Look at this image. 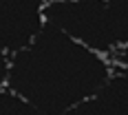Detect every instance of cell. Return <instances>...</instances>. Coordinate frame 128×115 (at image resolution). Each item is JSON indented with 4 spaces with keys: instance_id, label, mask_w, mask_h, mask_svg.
I'll use <instances>...</instances> for the list:
<instances>
[{
    "instance_id": "1",
    "label": "cell",
    "mask_w": 128,
    "mask_h": 115,
    "mask_svg": "<svg viewBox=\"0 0 128 115\" xmlns=\"http://www.w3.org/2000/svg\"><path fill=\"white\" fill-rule=\"evenodd\" d=\"M115 62L46 25L9 60L7 86L40 115H66L113 75Z\"/></svg>"
},
{
    "instance_id": "2",
    "label": "cell",
    "mask_w": 128,
    "mask_h": 115,
    "mask_svg": "<svg viewBox=\"0 0 128 115\" xmlns=\"http://www.w3.org/2000/svg\"><path fill=\"white\" fill-rule=\"evenodd\" d=\"M44 20L110 60L128 47V0H55L46 2Z\"/></svg>"
},
{
    "instance_id": "3",
    "label": "cell",
    "mask_w": 128,
    "mask_h": 115,
    "mask_svg": "<svg viewBox=\"0 0 128 115\" xmlns=\"http://www.w3.org/2000/svg\"><path fill=\"white\" fill-rule=\"evenodd\" d=\"M44 7L46 0H0V51L13 55L38 38L46 27Z\"/></svg>"
},
{
    "instance_id": "4",
    "label": "cell",
    "mask_w": 128,
    "mask_h": 115,
    "mask_svg": "<svg viewBox=\"0 0 128 115\" xmlns=\"http://www.w3.org/2000/svg\"><path fill=\"white\" fill-rule=\"evenodd\" d=\"M66 115H128V73L115 66L104 86Z\"/></svg>"
},
{
    "instance_id": "5",
    "label": "cell",
    "mask_w": 128,
    "mask_h": 115,
    "mask_svg": "<svg viewBox=\"0 0 128 115\" xmlns=\"http://www.w3.org/2000/svg\"><path fill=\"white\" fill-rule=\"evenodd\" d=\"M0 115H40L24 97L9 86H0Z\"/></svg>"
},
{
    "instance_id": "6",
    "label": "cell",
    "mask_w": 128,
    "mask_h": 115,
    "mask_svg": "<svg viewBox=\"0 0 128 115\" xmlns=\"http://www.w3.org/2000/svg\"><path fill=\"white\" fill-rule=\"evenodd\" d=\"M9 60H11V55L0 51V86H7V80H9Z\"/></svg>"
},
{
    "instance_id": "7",
    "label": "cell",
    "mask_w": 128,
    "mask_h": 115,
    "mask_svg": "<svg viewBox=\"0 0 128 115\" xmlns=\"http://www.w3.org/2000/svg\"><path fill=\"white\" fill-rule=\"evenodd\" d=\"M113 62H115V66H119V69H124V71L128 73V47H126V49H124L122 53H117Z\"/></svg>"
},
{
    "instance_id": "8",
    "label": "cell",
    "mask_w": 128,
    "mask_h": 115,
    "mask_svg": "<svg viewBox=\"0 0 128 115\" xmlns=\"http://www.w3.org/2000/svg\"><path fill=\"white\" fill-rule=\"evenodd\" d=\"M46 2H55V0H46Z\"/></svg>"
}]
</instances>
